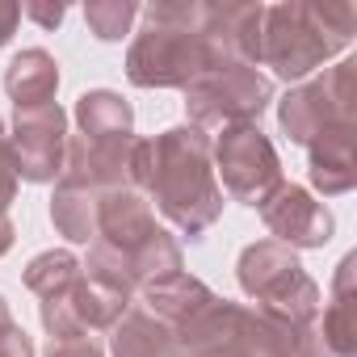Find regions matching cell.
Instances as JSON below:
<instances>
[{
    "mask_svg": "<svg viewBox=\"0 0 357 357\" xmlns=\"http://www.w3.org/2000/svg\"><path fill=\"white\" fill-rule=\"evenodd\" d=\"M143 34L126 51V80L135 89H190L198 76L240 63L223 34L211 30V0H155L139 9Z\"/></svg>",
    "mask_w": 357,
    "mask_h": 357,
    "instance_id": "obj_1",
    "label": "cell"
},
{
    "mask_svg": "<svg viewBox=\"0 0 357 357\" xmlns=\"http://www.w3.org/2000/svg\"><path fill=\"white\" fill-rule=\"evenodd\" d=\"M147 198L190 240H202L223 215V190L211 160V135L198 126H168L151 139Z\"/></svg>",
    "mask_w": 357,
    "mask_h": 357,
    "instance_id": "obj_2",
    "label": "cell"
},
{
    "mask_svg": "<svg viewBox=\"0 0 357 357\" xmlns=\"http://www.w3.org/2000/svg\"><path fill=\"white\" fill-rule=\"evenodd\" d=\"M357 34V9L349 0H286L265 5L257 68H273L278 80L303 84L315 68L349 51Z\"/></svg>",
    "mask_w": 357,
    "mask_h": 357,
    "instance_id": "obj_3",
    "label": "cell"
},
{
    "mask_svg": "<svg viewBox=\"0 0 357 357\" xmlns=\"http://www.w3.org/2000/svg\"><path fill=\"white\" fill-rule=\"evenodd\" d=\"M236 278H240V290L257 303V311L278 319V324H286L290 332H298L311 319H319L324 290L298 265L294 248H286L278 240H257V244H248L240 252Z\"/></svg>",
    "mask_w": 357,
    "mask_h": 357,
    "instance_id": "obj_4",
    "label": "cell"
},
{
    "mask_svg": "<svg viewBox=\"0 0 357 357\" xmlns=\"http://www.w3.org/2000/svg\"><path fill=\"white\" fill-rule=\"evenodd\" d=\"M336 122H357V59H340L324 76L294 84L278 101V126L298 147H307Z\"/></svg>",
    "mask_w": 357,
    "mask_h": 357,
    "instance_id": "obj_5",
    "label": "cell"
},
{
    "mask_svg": "<svg viewBox=\"0 0 357 357\" xmlns=\"http://www.w3.org/2000/svg\"><path fill=\"white\" fill-rule=\"evenodd\" d=\"M269 101H273V80L248 63L206 72L185 89V114H190V126H198V130L248 126L269 109Z\"/></svg>",
    "mask_w": 357,
    "mask_h": 357,
    "instance_id": "obj_6",
    "label": "cell"
},
{
    "mask_svg": "<svg viewBox=\"0 0 357 357\" xmlns=\"http://www.w3.org/2000/svg\"><path fill=\"white\" fill-rule=\"evenodd\" d=\"M211 160L215 176H223V190L252 211H261V202L282 185V160L257 122L223 126V135L211 143Z\"/></svg>",
    "mask_w": 357,
    "mask_h": 357,
    "instance_id": "obj_7",
    "label": "cell"
},
{
    "mask_svg": "<svg viewBox=\"0 0 357 357\" xmlns=\"http://www.w3.org/2000/svg\"><path fill=\"white\" fill-rule=\"evenodd\" d=\"M135 290L114 282V278H97V273H80L72 282V290L43 298L38 315L43 328L51 332V340H76L89 332H109L126 311H130Z\"/></svg>",
    "mask_w": 357,
    "mask_h": 357,
    "instance_id": "obj_8",
    "label": "cell"
},
{
    "mask_svg": "<svg viewBox=\"0 0 357 357\" xmlns=\"http://www.w3.org/2000/svg\"><path fill=\"white\" fill-rule=\"evenodd\" d=\"M13 164L17 181L30 185H51L63 176V155H68V114L51 101L38 109H17L13 118Z\"/></svg>",
    "mask_w": 357,
    "mask_h": 357,
    "instance_id": "obj_9",
    "label": "cell"
},
{
    "mask_svg": "<svg viewBox=\"0 0 357 357\" xmlns=\"http://www.w3.org/2000/svg\"><path fill=\"white\" fill-rule=\"evenodd\" d=\"M261 219L273 231V240L286 244V248H294V252L298 248H324L332 240V231H336L332 211L324 202H315L303 185H290V181H282L261 202Z\"/></svg>",
    "mask_w": 357,
    "mask_h": 357,
    "instance_id": "obj_10",
    "label": "cell"
},
{
    "mask_svg": "<svg viewBox=\"0 0 357 357\" xmlns=\"http://www.w3.org/2000/svg\"><path fill=\"white\" fill-rule=\"evenodd\" d=\"M307 172L324 198H340L357 185V122H336L307 143Z\"/></svg>",
    "mask_w": 357,
    "mask_h": 357,
    "instance_id": "obj_11",
    "label": "cell"
},
{
    "mask_svg": "<svg viewBox=\"0 0 357 357\" xmlns=\"http://www.w3.org/2000/svg\"><path fill=\"white\" fill-rule=\"evenodd\" d=\"M55 89H59V63L43 47H30V51L13 55V63L5 68V93L13 97L17 109L51 105L55 101Z\"/></svg>",
    "mask_w": 357,
    "mask_h": 357,
    "instance_id": "obj_12",
    "label": "cell"
},
{
    "mask_svg": "<svg viewBox=\"0 0 357 357\" xmlns=\"http://www.w3.org/2000/svg\"><path fill=\"white\" fill-rule=\"evenodd\" d=\"M143 294V311L151 315V319H160L168 332L172 328H181L215 290L206 286V282H198V278H190L185 269L181 273H172V278H164V282H155V286H147V290H139Z\"/></svg>",
    "mask_w": 357,
    "mask_h": 357,
    "instance_id": "obj_13",
    "label": "cell"
},
{
    "mask_svg": "<svg viewBox=\"0 0 357 357\" xmlns=\"http://www.w3.org/2000/svg\"><path fill=\"white\" fill-rule=\"evenodd\" d=\"M353 269H357V257L349 252L340 265H336V282H332V298L328 307H319V332L328 336V344L340 353V357H353L357 353V298H353Z\"/></svg>",
    "mask_w": 357,
    "mask_h": 357,
    "instance_id": "obj_14",
    "label": "cell"
},
{
    "mask_svg": "<svg viewBox=\"0 0 357 357\" xmlns=\"http://www.w3.org/2000/svg\"><path fill=\"white\" fill-rule=\"evenodd\" d=\"M76 126L84 139H130L135 135V109L122 93L89 89L76 97Z\"/></svg>",
    "mask_w": 357,
    "mask_h": 357,
    "instance_id": "obj_15",
    "label": "cell"
},
{
    "mask_svg": "<svg viewBox=\"0 0 357 357\" xmlns=\"http://www.w3.org/2000/svg\"><path fill=\"white\" fill-rule=\"evenodd\" d=\"M109 357H176V340L143 307H130L109 328Z\"/></svg>",
    "mask_w": 357,
    "mask_h": 357,
    "instance_id": "obj_16",
    "label": "cell"
},
{
    "mask_svg": "<svg viewBox=\"0 0 357 357\" xmlns=\"http://www.w3.org/2000/svg\"><path fill=\"white\" fill-rule=\"evenodd\" d=\"M172 273H181V244H176L164 227H155L143 244H135L126 257H122V278L135 286V290H147Z\"/></svg>",
    "mask_w": 357,
    "mask_h": 357,
    "instance_id": "obj_17",
    "label": "cell"
},
{
    "mask_svg": "<svg viewBox=\"0 0 357 357\" xmlns=\"http://www.w3.org/2000/svg\"><path fill=\"white\" fill-rule=\"evenodd\" d=\"M97 215H101V194L55 181L51 223H55V231H59L63 240H72V244H93V240H97Z\"/></svg>",
    "mask_w": 357,
    "mask_h": 357,
    "instance_id": "obj_18",
    "label": "cell"
},
{
    "mask_svg": "<svg viewBox=\"0 0 357 357\" xmlns=\"http://www.w3.org/2000/svg\"><path fill=\"white\" fill-rule=\"evenodd\" d=\"M84 273L80 257L68 252V248H51V252H38L30 265H26V290H34L38 298H55L63 290H72V282Z\"/></svg>",
    "mask_w": 357,
    "mask_h": 357,
    "instance_id": "obj_19",
    "label": "cell"
},
{
    "mask_svg": "<svg viewBox=\"0 0 357 357\" xmlns=\"http://www.w3.org/2000/svg\"><path fill=\"white\" fill-rule=\"evenodd\" d=\"M135 17H139V5H135V0H89V5H84V22H89V30H93L101 43L126 38L130 26H135Z\"/></svg>",
    "mask_w": 357,
    "mask_h": 357,
    "instance_id": "obj_20",
    "label": "cell"
},
{
    "mask_svg": "<svg viewBox=\"0 0 357 357\" xmlns=\"http://www.w3.org/2000/svg\"><path fill=\"white\" fill-rule=\"evenodd\" d=\"M13 198H17V164H13L9 135H0V215H9Z\"/></svg>",
    "mask_w": 357,
    "mask_h": 357,
    "instance_id": "obj_21",
    "label": "cell"
},
{
    "mask_svg": "<svg viewBox=\"0 0 357 357\" xmlns=\"http://www.w3.org/2000/svg\"><path fill=\"white\" fill-rule=\"evenodd\" d=\"M294 357H340L332 344H328V336L319 332V319H311L307 328H298L294 332Z\"/></svg>",
    "mask_w": 357,
    "mask_h": 357,
    "instance_id": "obj_22",
    "label": "cell"
},
{
    "mask_svg": "<svg viewBox=\"0 0 357 357\" xmlns=\"http://www.w3.org/2000/svg\"><path fill=\"white\" fill-rule=\"evenodd\" d=\"M0 357H34V340H30L26 328L13 324V319L0 328Z\"/></svg>",
    "mask_w": 357,
    "mask_h": 357,
    "instance_id": "obj_23",
    "label": "cell"
},
{
    "mask_svg": "<svg viewBox=\"0 0 357 357\" xmlns=\"http://www.w3.org/2000/svg\"><path fill=\"white\" fill-rule=\"evenodd\" d=\"M47 357H105V353L93 336H76V340H51Z\"/></svg>",
    "mask_w": 357,
    "mask_h": 357,
    "instance_id": "obj_24",
    "label": "cell"
},
{
    "mask_svg": "<svg viewBox=\"0 0 357 357\" xmlns=\"http://www.w3.org/2000/svg\"><path fill=\"white\" fill-rule=\"evenodd\" d=\"M63 13H68L63 5H38V0H34V5H26V9H22V17H30V22H38L43 30H55V26L63 22Z\"/></svg>",
    "mask_w": 357,
    "mask_h": 357,
    "instance_id": "obj_25",
    "label": "cell"
},
{
    "mask_svg": "<svg viewBox=\"0 0 357 357\" xmlns=\"http://www.w3.org/2000/svg\"><path fill=\"white\" fill-rule=\"evenodd\" d=\"M17 22H22V5L0 0V47H9V38L17 34Z\"/></svg>",
    "mask_w": 357,
    "mask_h": 357,
    "instance_id": "obj_26",
    "label": "cell"
},
{
    "mask_svg": "<svg viewBox=\"0 0 357 357\" xmlns=\"http://www.w3.org/2000/svg\"><path fill=\"white\" fill-rule=\"evenodd\" d=\"M13 236H17V231H13V223H9V215H0V257H5V252L13 248Z\"/></svg>",
    "mask_w": 357,
    "mask_h": 357,
    "instance_id": "obj_27",
    "label": "cell"
},
{
    "mask_svg": "<svg viewBox=\"0 0 357 357\" xmlns=\"http://www.w3.org/2000/svg\"><path fill=\"white\" fill-rule=\"evenodd\" d=\"M9 319H13V315H9V303H5V294H0V328H5Z\"/></svg>",
    "mask_w": 357,
    "mask_h": 357,
    "instance_id": "obj_28",
    "label": "cell"
}]
</instances>
